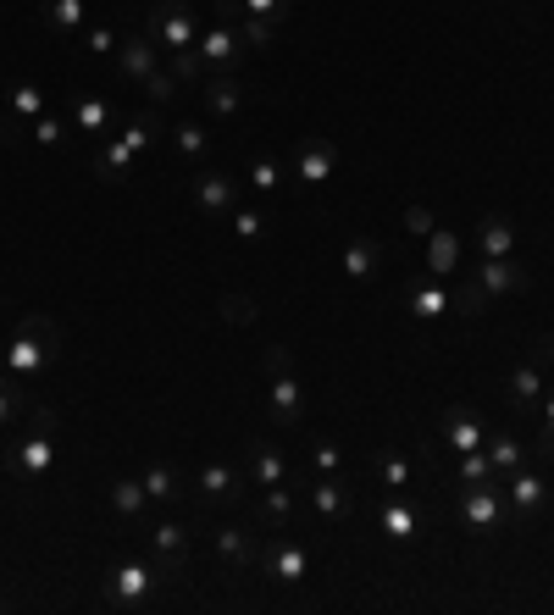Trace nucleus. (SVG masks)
Returning a JSON list of instances; mask_svg holds the SVG:
<instances>
[{
	"label": "nucleus",
	"mask_w": 554,
	"mask_h": 615,
	"mask_svg": "<svg viewBox=\"0 0 554 615\" xmlns=\"http://www.w3.org/2000/svg\"><path fill=\"white\" fill-rule=\"evenodd\" d=\"M6 466L23 471V477H45V471H56V438H50V433H28L23 444H12Z\"/></svg>",
	"instance_id": "nucleus-8"
},
{
	"label": "nucleus",
	"mask_w": 554,
	"mask_h": 615,
	"mask_svg": "<svg viewBox=\"0 0 554 615\" xmlns=\"http://www.w3.org/2000/svg\"><path fill=\"white\" fill-rule=\"evenodd\" d=\"M477 283H482V294L494 300V294H516V289H527V272H521V266L510 261V255H482Z\"/></svg>",
	"instance_id": "nucleus-10"
},
{
	"label": "nucleus",
	"mask_w": 554,
	"mask_h": 615,
	"mask_svg": "<svg viewBox=\"0 0 554 615\" xmlns=\"http://www.w3.org/2000/svg\"><path fill=\"white\" fill-rule=\"evenodd\" d=\"M106 122H111V106H106V100H95V95L78 100V133H106Z\"/></svg>",
	"instance_id": "nucleus-36"
},
{
	"label": "nucleus",
	"mask_w": 554,
	"mask_h": 615,
	"mask_svg": "<svg viewBox=\"0 0 554 615\" xmlns=\"http://www.w3.org/2000/svg\"><path fill=\"white\" fill-rule=\"evenodd\" d=\"M549 366H554V338H543L538 350L521 355V366L510 372V388H505L510 405H516V410H532V405H538V399H543V372H549Z\"/></svg>",
	"instance_id": "nucleus-3"
},
{
	"label": "nucleus",
	"mask_w": 554,
	"mask_h": 615,
	"mask_svg": "<svg viewBox=\"0 0 554 615\" xmlns=\"http://www.w3.org/2000/svg\"><path fill=\"white\" fill-rule=\"evenodd\" d=\"M477 244H482V255H510L516 250V222L510 217H482Z\"/></svg>",
	"instance_id": "nucleus-23"
},
{
	"label": "nucleus",
	"mask_w": 554,
	"mask_h": 615,
	"mask_svg": "<svg viewBox=\"0 0 554 615\" xmlns=\"http://www.w3.org/2000/svg\"><path fill=\"white\" fill-rule=\"evenodd\" d=\"M543 460H554V394L549 399H543Z\"/></svg>",
	"instance_id": "nucleus-49"
},
{
	"label": "nucleus",
	"mask_w": 554,
	"mask_h": 615,
	"mask_svg": "<svg viewBox=\"0 0 554 615\" xmlns=\"http://www.w3.org/2000/svg\"><path fill=\"white\" fill-rule=\"evenodd\" d=\"M172 78H178V84H200V78H211V61L200 56V50H172Z\"/></svg>",
	"instance_id": "nucleus-33"
},
{
	"label": "nucleus",
	"mask_w": 554,
	"mask_h": 615,
	"mask_svg": "<svg viewBox=\"0 0 554 615\" xmlns=\"http://www.w3.org/2000/svg\"><path fill=\"white\" fill-rule=\"evenodd\" d=\"M233 233H239V239H261L266 217H261V211H233Z\"/></svg>",
	"instance_id": "nucleus-45"
},
{
	"label": "nucleus",
	"mask_w": 554,
	"mask_h": 615,
	"mask_svg": "<svg viewBox=\"0 0 554 615\" xmlns=\"http://www.w3.org/2000/svg\"><path fill=\"white\" fill-rule=\"evenodd\" d=\"M28 139H34V145H61V139H67V128H61V117H39Z\"/></svg>",
	"instance_id": "nucleus-44"
},
{
	"label": "nucleus",
	"mask_w": 554,
	"mask_h": 615,
	"mask_svg": "<svg viewBox=\"0 0 554 615\" xmlns=\"http://www.w3.org/2000/svg\"><path fill=\"white\" fill-rule=\"evenodd\" d=\"M333 167H338V150H333V139H311V145L300 150V167H294V178L300 183H327L333 178Z\"/></svg>",
	"instance_id": "nucleus-15"
},
{
	"label": "nucleus",
	"mask_w": 554,
	"mask_h": 615,
	"mask_svg": "<svg viewBox=\"0 0 554 615\" xmlns=\"http://www.w3.org/2000/svg\"><path fill=\"white\" fill-rule=\"evenodd\" d=\"M56 350H61L56 322L28 316V322L12 333V344H6V366H12V377H34V372H45V366L56 361Z\"/></svg>",
	"instance_id": "nucleus-1"
},
{
	"label": "nucleus",
	"mask_w": 554,
	"mask_h": 615,
	"mask_svg": "<svg viewBox=\"0 0 554 615\" xmlns=\"http://www.w3.org/2000/svg\"><path fill=\"white\" fill-rule=\"evenodd\" d=\"M117 73L122 78H139V84H145V78H156L161 67H156V39L150 34H128L117 45Z\"/></svg>",
	"instance_id": "nucleus-9"
},
{
	"label": "nucleus",
	"mask_w": 554,
	"mask_h": 615,
	"mask_svg": "<svg viewBox=\"0 0 554 615\" xmlns=\"http://www.w3.org/2000/svg\"><path fill=\"white\" fill-rule=\"evenodd\" d=\"M156 139H161V111H139V117L122 128V145H128L133 156H139V150H150Z\"/></svg>",
	"instance_id": "nucleus-28"
},
{
	"label": "nucleus",
	"mask_w": 554,
	"mask_h": 615,
	"mask_svg": "<svg viewBox=\"0 0 554 615\" xmlns=\"http://www.w3.org/2000/svg\"><path fill=\"white\" fill-rule=\"evenodd\" d=\"M311 466L322 471V477H338V466H344V455H338V444H327V438H322V444L311 449Z\"/></svg>",
	"instance_id": "nucleus-42"
},
{
	"label": "nucleus",
	"mask_w": 554,
	"mask_h": 615,
	"mask_svg": "<svg viewBox=\"0 0 554 615\" xmlns=\"http://www.w3.org/2000/svg\"><path fill=\"white\" fill-rule=\"evenodd\" d=\"M145 89H150V100H156V106H167V100L178 95V78H172V73H156V78H145Z\"/></svg>",
	"instance_id": "nucleus-46"
},
{
	"label": "nucleus",
	"mask_w": 554,
	"mask_h": 615,
	"mask_svg": "<svg viewBox=\"0 0 554 615\" xmlns=\"http://www.w3.org/2000/svg\"><path fill=\"white\" fill-rule=\"evenodd\" d=\"M444 444L455 449V455H471V449L488 444V433H482V422L471 416L466 405H449L444 410Z\"/></svg>",
	"instance_id": "nucleus-12"
},
{
	"label": "nucleus",
	"mask_w": 554,
	"mask_h": 615,
	"mask_svg": "<svg viewBox=\"0 0 554 615\" xmlns=\"http://www.w3.org/2000/svg\"><path fill=\"white\" fill-rule=\"evenodd\" d=\"M460 521H466L471 532L499 527V488H477V483H466V499H460Z\"/></svg>",
	"instance_id": "nucleus-13"
},
{
	"label": "nucleus",
	"mask_w": 554,
	"mask_h": 615,
	"mask_svg": "<svg viewBox=\"0 0 554 615\" xmlns=\"http://www.w3.org/2000/svg\"><path fill=\"white\" fill-rule=\"evenodd\" d=\"M205 106L217 111V117H233V111L244 106V89L233 84V78H211V84H205Z\"/></svg>",
	"instance_id": "nucleus-30"
},
{
	"label": "nucleus",
	"mask_w": 554,
	"mask_h": 615,
	"mask_svg": "<svg viewBox=\"0 0 554 615\" xmlns=\"http://www.w3.org/2000/svg\"><path fill=\"white\" fill-rule=\"evenodd\" d=\"M277 183H283V172H277V161H255L250 167V189H261V194H277Z\"/></svg>",
	"instance_id": "nucleus-41"
},
{
	"label": "nucleus",
	"mask_w": 554,
	"mask_h": 615,
	"mask_svg": "<svg viewBox=\"0 0 554 615\" xmlns=\"http://www.w3.org/2000/svg\"><path fill=\"white\" fill-rule=\"evenodd\" d=\"M128 167H133V150L122 145V139L100 145V156H95V172H100V178H128Z\"/></svg>",
	"instance_id": "nucleus-32"
},
{
	"label": "nucleus",
	"mask_w": 554,
	"mask_h": 615,
	"mask_svg": "<svg viewBox=\"0 0 554 615\" xmlns=\"http://www.w3.org/2000/svg\"><path fill=\"white\" fill-rule=\"evenodd\" d=\"M117 45L122 39L111 34V28H89V50H95V56H117Z\"/></svg>",
	"instance_id": "nucleus-47"
},
{
	"label": "nucleus",
	"mask_w": 554,
	"mask_h": 615,
	"mask_svg": "<svg viewBox=\"0 0 554 615\" xmlns=\"http://www.w3.org/2000/svg\"><path fill=\"white\" fill-rule=\"evenodd\" d=\"M311 505L322 521H338V516H350V483H338V477H322V483L311 488Z\"/></svg>",
	"instance_id": "nucleus-18"
},
{
	"label": "nucleus",
	"mask_w": 554,
	"mask_h": 615,
	"mask_svg": "<svg viewBox=\"0 0 554 615\" xmlns=\"http://www.w3.org/2000/svg\"><path fill=\"white\" fill-rule=\"evenodd\" d=\"M217 311H222V322H233V327H250L255 322V300H250V294H222Z\"/></svg>",
	"instance_id": "nucleus-37"
},
{
	"label": "nucleus",
	"mask_w": 554,
	"mask_h": 615,
	"mask_svg": "<svg viewBox=\"0 0 554 615\" xmlns=\"http://www.w3.org/2000/svg\"><path fill=\"white\" fill-rule=\"evenodd\" d=\"M494 477V466H488V449H471V455H460V483H488Z\"/></svg>",
	"instance_id": "nucleus-39"
},
{
	"label": "nucleus",
	"mask_w": 554,
	"mask_h": 615,
	"mask_svg": "<svg viewBox=\"0 0 554 615\" xmlns=\"http://www.w3.org/2000/svg\"><path fill=\"white\" fill-rule=\"evenodd\" d=\"M172 150H178L183 161L205 156V128L200 122H178V128H172Z\"/></svg>",
	"instance_id": "nucleus-34"
},
{
	"label": "nucleus",
	"mask_w": 554,
	"mask_h": 615,
	"mask_svg": "<svg viewBox=\"0 0 554 615\" xmlns=\"http://www.w3.org/2000/svg\"><path fill=\"white\" fill-rule=\"evenodd\" d=\"M17 410H23V394H17V388H6V383H0V422H12Z\"/></svg>",
	"instance_id": "nucleus-50"
},
{
	"label": "nucleus",
	"mask_w": 554,
	"mask_h": 615,
	"mask_svg": "<svg viewBox=\"0 0 554 615\" xmlns=\"http://www.w3.org/2000/svg\"><path fill=\"white\" fill-rule=\"evenodd\" d=\"M150 543H156V555H161V571H167V577H183V566H189V560H183L189 532H183L178 521H161V527L150 532Z\"/></svg>",
	"instance_id": "nucleus-16"
},
{
	"label": "nucleus",
	"mask_w": 554,
	"mask_h": 615,
	"mask_svg": "<svg viewBox=\"0 0 554 615\" xmlns=\"http://www.w3.org/2000/svg\"><path fill=\"white\" fill-rule=\"evenodd\" d=\"M449 311H460V316H482V311H488V294H482V283H477V278L460 283V289L449 294Z\"/></svg>",
	"instance_id": "nucleus-35"
},
{
	"label": "nucleus",
	"mask_w": 554,
	"mask_h": 615,
	"mask_svg": "<svg viewBox=\"0 0 554 615\" xmlns=\"http://www.w3.org/2000/svg\"><path fill=\"white\" fill-rule=\"evenodd\" d=\"M266 516L277 521V532H289V516H294V499H289V488L277 483V488H266Z\"/></svg>",
	"instance_id": "nucleus-38"
},
{
	"label": "nucleus",
	"mask_w": 554,
	"mask_h": 615,
	"mask_svg": "<svg viewBox=\"0 0 554 615\" xmlns=\"http://www.w3.org/2000/svg\"><path fill=\"white\" fill-rule=\"evenodd\" d=\"M45 111V95H39L34 84H17L12 89V117H39Z\"/></svg>",
	"instance_id": "nucleus-40"
},
{
	"label": "nucleus",
	"mask_w": 554,
	"mask_h": 615,
	"mask_svg": "<svg viewBox=\"0 0 554 615\" xmlns=\"http://www.w3.org/2000/svg\"><path fill=\"white\" fill-rule=\"evenodd\" d=\"M505 494H510V505H516V516H538V510L543 505H549V488H543V477H538V471H510V488H505Z\"/></svg>",
	"instance_id": "nucleus-14"
},
{
	"label": "nucleus",
	"mask_w": 554,
	"mask_h": 615,
	"mask_svg": "<svg viewBox=\"0 0 554 615\" xmlns=\"http://www.w3.org/2000/svg\"><path fill=\"white\" fill-rule=\"evenodd\" d=\"M183 488H189V483L178 477V466H150V471H145V494L161 499V505H178Z\"/></svg>",
	"instance_id": "nucleus-24"
},
{
	"label": "nucleus",
	"mask_w": 554,
	"mask_h": 615,
	"mask_svg": "<svg viewBox=\"0 0 554 615\" xmlns=\"http://www.w3.org/2000/svg\"><path fill=\"white\" fill-rule=\"evenodd\" d=\"M383 532L394 543H405V538H416L422 532V516H416V505H405V499H394V505L383 510Z\"/></svg>",
	"instance_id": "nucleus-27"
},
{
	"label": "nucleus",
	"mask_w": 554,
	"mask_h": 615,
	"mask_svg": "<svg viewBox=\"0 0 554 615\" xmlns=\"http://www.w3.org/2000/svg\"><path fill=\"white\" fill-rule=\"evenodd\" d=\"M39 17L56 34H78L84 28V0H39Z\"/></svg>",
	"instance_id": "nucleus-21"
},
{
	"label": "nucleus",
	"mask_w": 554,
	"mask_h": 615,
	"mask_svg": "<svg viewBox=\"0 0 554 615\" xmlns=\"http://www.w3.org/2000/svg\"><path fill=\"white\" fill-rule=\"evenodd\" d=\"M200 494L205 499H239L244 488H239V471L228 466V460H211V466L200 471Z\"/></svg>",
	"instance_id": "nucleus-20"
},
{
	"label": "nucleus",
	"mask_w": 554,
	"mask_h": 615,
	"mask_svg": "<svg viewBox=\"0 0 554 615\" xmlns=\"http://www.w3.org/2000/svg\"><path fill=\"white\" fill-rule=\"evenodd\" d=\"M250 460H255V483H261V488H277V483H283V471H289L283 449L266 444V438H250Z\"/></svg>",
	"instance_id": "nucleus-17"
},
{
	"label": "nucleus",
	"mask_w": 554,
	"mask_h": 615,
	"mask_svg": "<svg viewBox=\"0 0 554 615\" xmlns=\"http://www.w3.org/2000/svg\"><path fill=\"white\" fill-rule=\"evenodd\" d=\"M145 34L156 39V45H167V50H189L194 39H200V28H194V12H189V0H161L156 12L145 17Z\"/></svg>",
	"instance_id": "nucleus-2"
},
{
	"label": "nucleus",
	"mask_w": 554,
	"mask_h": 615,
	"mask_svg": "<svg viewBox=\"0 0 554 615\" xmlns=\"http://www.w3.org/2000/svg\"><path fill=\"white\" fill-rule=\"evenodd\" d=\"M272 422L277 427H294L300 422V377H294V366H272Z\"/></svg>",
	"instance_id": "nucleus-11"
},
{
	"label": "nucleus",
	"mask_w": 554,
	"mask_h": 615,
	"mask_svg": "<svg viewBox=\"0 0 554 615\" xmlns=\"http://www.w3.org/2000/svg\"><path fill=\"white\" fill-rule=\"evenodd\" d=\"M217 555L233 560V566H250V560H255L250 532H244V527H222V532H217Z\"/></svg>",
	"instance_id": "nucleus-31"
},
{
	"label": "nucleus",
	"mask_w": 554,
	"mask_h": 615,
	"mask_svg": "<svg viewBox=\"0 0 554 615\" xmlns=\"http://www.w3.org/2000/svg\"><path fill=\"white\" fill-rule=\"evenodd\" d=\"M111 505H117V516H139V510L150 505L145 477H117V483H111Z\"/></svg>",
	"instance_id": "nucleus-29"
},
{
	"label": "nucleus",
	"mask_w": 554,
	"mask_h": 615,
	"mask_svg": "<svg viewBox=\"0 0 554 615\" xmlns=\"http://www.w3.org/2000/svg\"><path fill=\"white\" fill-rule=\"evenodd\" d=\"M377 244L372 239H355L350 250H344V278H355V283H366V278H377Z\"/></svg>",
	"instance_id": "nucleus-26"
},
{
	"label": "nucleus",
	"mask_w": 554,
	"mask_h": 615,
	"mask_svg": "<svg viewBox=\"0 0 554 615\" xmlns=\"http://www.w3.org/2000/svg\"><path fill=\"white\" fill-rule=\"evenodd\" d=\"M261 566H266V577H277V582H305V571H311V555H305L300 543H289L283 532H277L272 543H266V555H261Z\"/></svg>",
	"instance_id": "nucleus-6"
},
{
	"label": "nucleus",
	"mask_w": 554,
	"mask_h": 615,
	"mask_svg": "<svg viewBox=\"0 0 554 615\" xmlns=\"http://www.w3.org/2000/svg\"><path fill=\"white\" fill-rule=\"evenodd\" d=\"M194 200L205 217H233L239 211V178L233 172H200L194 178Z\"/></svg>",
	"instance_id": "nucleus-5"
},
{
	"label": "nucleus",
	"mask_w": 554,
	"mask_h": 615,
	"mask_svg": "<svg viewBox=\"0 0 554 615\" xmlns=\"http://www.w3.org/2000/svg\"><path fill=\"white\" fill-rule=\"evenodd\" d=\"M383 488H410V460H399V455H383Z\"/></svg>",
	"instance_id": "nucleus-43"
},
{
	"label": "nucleus",
	"mask_w": 554,
	"mask_h": 615,
	"mask_svg": "<svg viewBox=\"0 0 554 615\" xmlns=\"http://www.w3.org/2000/svg\"><path fill=\"white\" fill-rule=\"evenodd\" d=\"M460 266V233H438L433 228V244H427V278H449Z\"/></svg>",
	"instance_id": "nucleus-19"
},
{
	"label": "nucleus",
	"mask_w": 554,
	"mask_h": 615,
	"mask_svg": "<svg viewBox=\"0 0 554 615\" xmlns=\"http://www.w3.org/2000/svg\"><path fill=\"white\" fill-rule=\"evenodd\" d=\"M405 305H410V316L433 322V316H444V311H449V289H444V283H416V289L405 294Z\"/></svg>",
	"instance_id": "nucleus-22"
},
{
	"label": "nucleus",
	"mask_w": 554,
	"mask_h": 615,
	"mask_svg": "<svg viewBox=\"0 0 554 615\" xmlns=\"http://www.w3.org/2000/svg\"><path fill=\"white\" fill-rule=\"evenodd\" d=\"M150 593H156V571L145 566V560H128V566H117L111 571V604H145Z\"/></svg>",
	"instance_id": "nucleus-7"
},
{
	"label": "nucleus",
	"mask_w": 554,
	"mask_h": 615,
	"mask_svg": "<svg viewBox=\"0 0 554 615\" xmlns=\"http://www.w3.org/2000/svg\"><path fill=\"white\" fill-rule=\"evenodd\" d=\"M194 50L211 61V73H233V67H239V56H244V39H239V28H233L228 17H217V23L194 39Z\"/></svg>",
	"instance_id": "nucleus-4"
},
{
	"label": "nucleus",
	"mask_w": 554,
	"mask_h": 615,
	"mask_svg": "<svg viewBox=\"0 0 554 615\" xmlns=\"http://www.w3.org/2000/svg\"><path fill=\"white\" fill-rule=\"evenodd\" d=\"M482 449H488V466H494V477H510V471H516L521 460H527V449H521L510 433H494Z\"/></svg>",
	"instance_id": "nucleus-25"
},
{
	"label": "nucleus",
	"mask_w": 554,
	"mask_h": 615,
	"mask_svg": "<svg viewBox=\"0 0 554 615\" xmlns=\"http://www.w3.org/2000/svg\"><path fill=\"white\" fill-rule=\"evenodd\" d=\"M405 228H410V233H427V239H433V211H427V205H410V211H405Z\"/></svg>",
	"instance_id": "nucleus-48"
}]
</instances>
